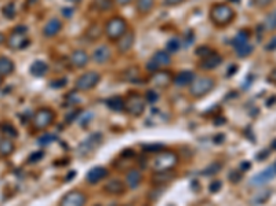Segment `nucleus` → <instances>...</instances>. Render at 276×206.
<instances>
[{
  "mask_svg": "<svg viewBox=\"0 0 276 206\" xmlns=\"http://www.w3.org/2000/svg\"><path fill=\"white\" fill-rule=\"evenodd\" d=\"M107 106L111 110L114 111H123L125 110V99L120 96H112L107 101Z\"/></svg>",
  "mask_w": 276,
  "mask_h": 206,
  "instance_id": "29",
  "label": "nucleus"
},
{
  "mask_svg": "<svg viewBox=\"0 0 276 206\" xmlns=\"http://www.w3.org/2000/svg\"><path fill=\"white\" fill-rule=\"evenodd\" d=\"M167 48L168 51H171V53L178 51L179 48H181V40H179V39H171V40L167 43Z\"/></svg>",
  "mask_w": 276,
  "mask_h": 206,
  "instance_id": "37",
  "label": "nucleus"
},
{
  "mask_svg": "<svg viewBox=\"0 0 276 206\" xmlns=\"http://www.w3.org/2000/svg\"><path fill=\"white\" fill-rule=\"evenodd\" d=\"M273 2H275V0H253V3L255 5V7H258V9H266V7H269Z\"/></svg>",
  "mask_w": 276,
  "mask_h": 206,
  "instance_id": "39",
  "label": "nucleus"
},
{
  "mask_svg": "<svg viewBox=\"0 0 276 206\" xmlns=\"http://www.w3.org/2000/svg\"><path fill=\"white\" fill-rule=\"evenodd\" d=\"M168 65H171V55L168 51H156L153 54V57L149 59V62L146 64L148 72L155 73L162 68H166Z\"/></svg>",
  "mask_w": 276,
  "mask_h": 206,
  "instance_id": "9",
  "label": "nucleus"
},
{
  "mask_svg": "<svg viewBox=\"0 0 276 206\" xmlns=\"http://www.w3.org/2000/svg\"><path fill=\"white\" fill-rule=\"evenodd\" d=\"M184 2H187V0H164V5L167 7H174V6H178Z\"/></svg>",
  "mask_w": 276,
  "mask_h": 206,
  "instance_id": "43",
  "label": "nucleus"
},
{
  "mask_svg": "<svg viewBox=\"0 0 276 206\" xmlns=\"http://www.w3.org/2000/svg\"><path fill=\"white\" fill-rule=\"evenodd\" d=\"M216 87V80L213 77H207V76H202L192 81L190 85V94L192 98L195 99H201L207 94H210L211 91Z\"/></svg>",
  "mask_w": 276,
  "mask_h": 206,
  "instance_id": "4",
  "label": "nucleus"
},
{
  "mask_svg": "<svg viewBox=\"0 0 276 206\" xmlns=\"http://www.w3.org/2000/svg\"><path fill=\"white\" fill-rule=\"evenodd\" d=\"M0 131L5 135V137H9V139H16L18 136V132L14 128V125H11L10 122H5V124H0Z\"/></svg>",
  "mask_w": 276,
  "mask_h": 206,
  "instance_id": "32",
  "label": "nucleus"
},
{
  "mask_svg": "<svg viewBox=\"0 0 276 206\" xmlns=\"http://www.w3.org/2000/svg\"><path fill=\"white\" fill-rule=\"evenodd\" d=\"M55 121V113L50 107H40L32 117V125L35 131H46Z\"/></svg>",
  "mask_w": 276,
  "mask_h": 206,
  "instance_id": "6",
  "label": "nucleus"
},
{
  "mask_svg": "<svg viewBox=\"0 0 276 206\" xmlns=\"http://www.w3.org/2000/svg\"><path fill=\"white\" fill-rule=\"evenodd\" d=\"M250 166H251V165H250V164H247V162H244V164L242 165V168H244L243 170H247V169H249V168H250Z\"/></svg>",
  "mask_w": 276,
  "mask_h": 206,
  "instance_id": "51",
  "label": "nucleus"
},
{
  "mask_svg": "<svg viewBox=\"0 0 276 206\" xmlns=\"http://www.w3.org/2000/svg\"><path fill=\"white\" fill-rule=\"evenodd\" d=\"M264 28L265 31H269V32H273L276 31V9L272 10L268 16H266L265 21H264Z\"/></svg>",
  "mask_w": 276,
  "mask_h": 206,
  "instance_id": "33",
  "label": "nucleus"
},
{
  "mask_svg": "<svg viewBox=\"0 0 276 206\" xmlns=\"http://www.w3.org/2000/svg\"><path fill=\"white\" fill-rule=\"evenodd\" d=\"M179 164L178 154L170 151V150H164V151H159L156 157L152 161V170L155 173H167L177 168Z\"/></svg>",
  "mask_w": 276,
  "mask_h": 206,
  "instance_id": "2",
  "label": "nucleus"
},
{
  "mask_svg": "<svg viewBox=\"0 0 276 206\" xmlns=\"http://www.w3.org/2000/svg\"><path fill=\"white\" fill-rule=\"evenodd\" d=\"M61 31H62V22L58 18H51L44 25L43 36L47 37V39H51V37L57 36Z\"/></svg>",
  "mask_w": 276,
  "mask_h": 206,
  "instance_id": "18",
  "label": "nucleus"
},
{
  "mask_svg": "<svg viewBox=\"0 0 276 206\" xmlns=\"http://www.w3.org/2000/svg\"><path fill=\"white\" fill-rule=\"evenodd\" d=\"M5 42H6V36L3 35V33L0 32V44H3Z\"/></svg>",
  "mask_w": 276,
  "mask_h": 206,
  "instance_id": "50",
  "label": "nucleus"
},
{
  "mask_svg": "<svg viewBox=\"0 0 276 206\" xmlns=\"http://www.w3.org/2000/svg\"><path fill=\"white\" fill-rule=\"evenodd\" d=\"M103 142V137L100 133H96V135H91V136L86 139L84 142L81 143L80 147H79V154L86 157L88 154H91L96 148L100 146V143Z\"/></svg>",
  "mask_w": 276,
  "mask_h": 206,
  "instance_id": "14",
  "label": "nucleus"
},
{
  "mask_svg": "<svg viewBox=\"0 0 276 206\" xmlns=\"http://www.w3.org/2000/svg\"><path fill=\"white\" fill-rule=\"evenodd\" d=\"M54 140H55L54 135H44V136H42L40 139H39V143H40V144H43V146H46V144H49V143H53Z\"/></svg>",
  "mask_w": 276,
  "mask_h": 206,
  "instance_id": "40",
  "label": "nucleus"
},
{
  "mask_svg": "<svg viewBox=\"0 0 276 206\" xmlns=\"http://www.w3.org/2000/svg\"><path fill=\"white\" fill-rule=\"evenodd\" d=\"M119 6H129L133 0H115Z\"/></svg>",
  "mask_w": 276,
  "mask_h": 206,
  "instance_id": "49",
  "label": "nucleus"
},
{
  "mask_svg": "<svg viewBox=\"0 0 276 206\" xmlns=\"http://www.w3.org/2000/svg\"><path fill=\"white\" fill-rule=\"evenodd\" d=\"M266 50H268V51H275L276 50V36L272 37L271 42L266 44Z\"/></svg>",
  "mask_w": 276,
  "mask_h": 206,
  "instance_id": "44",
  "label": "nucleus"
},
{
  "mask_svg": "<svg viewBox=\"0 0 276 206\" xmlns=\"http://www.w3.org/2000/svg\"><path fill=\"white\" fill-rule=\"evenodd\" d=\"M272 196V190L269 188H265V190H261L258 192H255L254 195L250 198L249 205L250 206H260L264 205L266 202L269 201V198Z\"/></svg>",
  "mask_w": 276,
  "mask_h": 206,
  "instance_id": "21",
  "label": "nucleus"
},
{
  "mask_svg": "<svg viewBox=\"0 0 276 206\" xmlns=\"http://www.w3.org/2000/svg\"><path fill=\"white\" fill-rule=\"evenodd\" d=\"M123 80L127 83H140V69L136 66L126 69L123 72Z\"/></svg>",
  "mask_w": 276,
  "mask_h": 206,
  "instance_id": "28",
  "label": "nucleus"
},
{
  "mask_svg": "<svg viewBox=\"0 0 276 206\" xmlns=\"http://www.w3.org/2000/svg\"><path fill=\"white\" fill-rule=\"evenodd\" d=\"M107 176H108V169L107 168H104V166H96V168L90 169V172L87 173L86 180L87 183H90V184H97L101 180L105 179Z\"/></svg>",
  "mask_w": 276,
  "mask_h": 206,
  "instance_id": "20",
  "label": "nucleus"
},
{
  "mask_svg": "<svg viewBox=\"0 0 276 206\" xmlns=\"http://www.w3.org/2000/svg\"><path fill=\"white\" fill-rule=\"evenodd\" d=\"M2 13H3V16L7 17L9 20H13L14 16H16V6L14 3H9V5H6L3 9H2Z\"/></svg>",
  "mask_w": 276,
  "mask_h": 206,
  "instance_id": "35",
  "label": "nucleus"
},
{
  "mask_svg": "<svg viewBox=\"0 0 276 206\" xmlns=\"http://www.w3.org/2000/svg\"><path fill=\"white\" fill-rule=\"evenodd\" d=\"M220 168H221V165L220 164H214V165H211L210 168H207L206 170H205V172H203V174H213L214 173V172H218V170H220Z\"/></svg>",
  "mask_w": 276,
  "mask_h": 206,
  "instance_id": "42",
  "label": "nucleus"
},
{
  "mask_svg": "<svg viewBox=\"0 0 276 206\" xmlns=\"http://www.w3.org/2000/svg\"><path fill=\"white\" fill-rule=\"evenodd\" d=\"M272 148H273V150H276V140L272 143Z\"/></svg>",
  "mask_w": 276,
  "mask_h": 206,
  "instance_id": "52",
  "label": "nucleus"
},
{
  "mask_svg": "<svg viewBox=\"0 0 276 206\" xmlns=\"http://www.w3.org/2000/svg\"><path fill=\"white\" fill-rule=\"evenodd\" d=\"M127 190V185L123 180L120 179H111L108 180L105 185H104V191L112 196H119L123 195Z\"/></svg>",
  "mask_w": 276,
  "mask_h": 206,
  "instance_id": "13",
  "label": "nucleus"
},
{
  "mask_svg": "<svg viewBox=\"0 0 276 206\" xmlns=\"http://www.w3.org/2000/svg\"><path fill=\"white\" fill-rule=\"evenodd\" d=\"M127 31H129V24L123 17L119 16L109 18L104 28V32L111 42H118Z\"/></svg>",
  "mask_w": 276,
  "mask_h": 206,
  "instance_id": "3",
  "label": "nucleus"
},
{
  "mask_svg": "<svg viewBox=\"0 0 276 206\" xmlns=\"http://www.w3.org/2000/svg\"><path fill=\"white\" fill-rule=\"evenodd\" d=\"M14 69H16V65L9 57H0V74L3 77H7L14 73Z\"/></svg>",
  "mask_w": 276,
  "mask_h": 206,
  "instance_id": "25",
  "label": "nucleus"
},
{
  "mask_svg": "<svg viewBox=\"0 0 276 206\" xmlns=\"http://www.w3.org/2000/svg\"><path fill=\"white\" fill-rule=\"evenodd\" d=\"M6 44L10 50H24L31 44V40L27 35V28L20 25L6 37Z\"/></svg>",
  "mask_w": 276,
  "mask_h": 206,
  "instance_id": "5",
  "label": "nucleus"
},
{
  "mask_svg": "<svg viewBox=\"0 0 276 206\" xmlns=\"http://www.w3.org/2000/svg\"><path fill=\"white\" fill-rule=\"evenodd\" d=\"M236 18V11L227 3H216L210 9V21L217 28H227Z\"/></svg>",
  "mask_w": 276,
  "mask_h": 206,
  "instance_id": "1",
  "label": "nucleus"
},
{
  "mask_svg": "<svg viewBox=\"0 0 276 206\" xmlns=\"http://www.w3.org/2000/svg\"><path fill=\"white\" fill-rule=\"evenodd\" d=\"M195 73L191 72V70H182L179 72L175 77H174V84L178 85V87H187V85L192 84V81L195 80Z\"/></svg>",
  "mask_w": 276,
  "mask_h": 206,
  "instance_id": "22",
  "label": "nucleus"
},
{
  "mask_svg": "<svg viewBox=\"0 0 276 206\" xmlns=\"http://www.w3.org/2000/svg\"><path fill=\"white\" fill-rule=\"evenodd\" d=\"M222 64V57L221 55H218L217 53H210L206 57H203L201 59V62H199V66L202 69H205V70H213V69L218 68L220 65Z\"/></svg>",
  "mask_w": 276,
  "mask_h": 206,
  "instance_id": "17",
  "label": "nucleus"
},
{
  "mask_svg": "<svg viewBox=\"0 0 276 206\" xmlns=\"http://www.w3.org/2000/svg\"><path fill=\"white\" fill-rule=\"evenodd\" d=\"M134 42H136V33L133 32V31H127V32L116 42V47H118L119 54L129 53L131 48H133V46H134Z\"/></svg>",
  "mask_w": 276,
  "mask_h": 206,
  "instance_id": "15",
  "label": "nucleus"
},
{
  "mask_svg": "<svg viewBox=\"0 0 276 206\" xmlns=\"http://www.w3.org/2000/svg\"><path fill=\"white\" fill-rule=\"evenodd\" d=\"M253 51H254V48H253V46H251V44H249V43L235 48V53L238 54L240 58H246V57H249V55H251V54H253Z\"/></svg>",
  "mask_w": 276,
  "mask_h": 206,
  "instance_id": "34",
  "label": "nucleus"
},
{
  "mask_svg": "<svg viewBox=\"0 0 276 206\" xmlns=\"http://www.w3.org/2000/svg\"><path fill=\"white\" fill-rule=\"evenodd\" d=\"M145 98L137 92H130L129 96L125 99V111L133 117L141 116L145 111Z\"/></svg>",
  "mask_w": 276,
  "mask_h": 206,
  "instance_id": "7",
  "label": "nucleus"
},
{
  "mask_svg": "<svg viewBox=\"0 0 276 206\" xmlns=\"http://www.w3.org/2000/svg\"><path fill=\"white\" fill-rule=\"evenodd\" d=\"M268 83L276 85V68L272 70L271 73L268 74Z\"/></svg>",
  "mask_w": 276,
  "mask_h": 206,
  "instance_id": "45",
  "label": "nucleus"
},
{
  "mask_svg": "<svg viewBox=\"0 0 276 206\" xmlns=\"http://www.w3.org/2000/svg\"><path fill=\"white\" fill-rule=\"evenodd\" d=\"M231 2H240V0H231Z\"/></svg>",
  "mask_w": 276,
  "mask_h": 206,
  "instance_id": "54",
  "label": "nucleus"
},
{
  "mask_svg": "<svg viewBox=\"0 0 276 206\" xmlns=\"http://www.w3.org/2000/svg\"><path fill=\"white\" fill-rule=\"evenodd\" d=\"M42 157H43V153H36L33 154V155H31V162H36V161H39V159H42Z\"/></svg>",
  "mask_w": 276,
  "mask_h": 206,
  "instance_id": "48",
  "label": "nucleus"
},
{
  "mask_svg": "<svg viewBox=\"0 0 276 206\" xmlns=\"http://www.w3.org/2000/svg\"><path fill=\"white\" fill-rule=\"evenodd\" d=\"M249 39H250V32H249V31H246V29H242V31H239L238 35L233 37V40H232L233 47L236 48V47H239V46L247 44V43H249Z\"/></svg>",
  "mask_w": 276,
  "mask_h": 206,
  "instance_id": "30",
  "label": "nucleus"
},
{
  "mask_svg": "<svg viewBox=\"0 0 276 206\" xmlns=\"http://www.w3.org/2000/svg\"><path fill=\"white\" fill-rule=\"evenodd\" d=\"M276 177V162L269 166V168H266L265 170H262L261 173H257L255 176L251 177L250 180V185H253V187H261V185H265L268 184L271 180H273Z\"/></svg>",
  "mask_w": 276,
  "mask_h": 206,
  "instance_id": "10",
  "label": "nucleus"
},
{
  "mask_svg": "<svg viewBox=\"0 0 276 206\" xmlns=\"http://www.w3.org/2000/svg\"><path fill=\"white\" fill-rule=\"evenodd\" d=\"M2 83H3V76L0 74V85H2Z\"/></svg>",
  "mask_w": 276,
  "mask_h": 206,
  "instance_id": "53",
  "label": "nucleus"
},
{
  "mask_svg": "<svg viewBox=\"0 0 276 206\" xmlns=\"http://www.w3.org/2000/svg\"><path fill=\"white\" fill-rule=\"evenodd\" d=\"M170 173L171 172H167V173H155V177H153V183L155 184H163V183H167L170 179Z\"/></svg>",
  "mask_w": 276,
  "mask_h": 206,
  "instance_id": "36",
  "label": "nucleus"
},
{
  "mask_svg": "<svg viewBox=\"0 0 276 206\" xmlns=\"http://www.w3.org/2000/svg\"><path fill=\"white\" fill-rule=\"evenodd\" d=\"M174 81L173 74L170 73L168 70H157L155 73H152L151 76V83L157 88H167L171 85V83Z\"/></svg>",
  "mask_w": 276,
  "mask_h": 206,
  "instance_id": "12",
  "label": "nucleus"
},
{
  "mask_svg": "<svg viewBox=\"0 0 276 206\" xmlns=\"http://www.w3.org/2000/svg\"><path fill=\"white\" fill-rule=\"evenodd\" d=\"M155 9V0H137V13L148 16Z\"/></svg>",
  "mask_w": 276,
  "mask_h": 206,
  "instance_id": "27",
  "label": "nucleus"
},
{
  "mask_svg": "<svg viewBox=\"0 0 276 206\" xmlns=\"http://www.w3.org/2000/svg\"><path fill=\"white\" fill-rule=\"evenodd\" d=\"M229 179H231L232 183H239V181L242 180V173L238 172V170H233L232 173L229 174Z\"/></svg>",
  "mask_w": 276,
  "mask_h": 206,
  "instance_id": "41",
  "label": "nucleus"
},
{
  "mask_svg": "<svg viewBox=\"0 0 276 206\" xmlns=\"http://www.w3.org/2000/svg\"><path fill=\"white\" fill-rule=\"evenodd\" d=\"M157 99H159V94H157L156 91H153V90L146 91V94H145L146 102H149V103H155Z\"/></svg>",
  "mask_w": 276,
  "mask_h": 206,
  "instance_id": "38",
  "label": "nucleus"
},
{
  "mask_svg": "<svg viewBox=\"0 0 276 206\" xmlns=\"http://www.w3.org/2000/svg\"><path fill=\"white\" fill-rule=\"evenodd\" d=\"M141 181H142V173H141L138 169H131L127 172V174H126L125 183L130 190L137 188V187L141 184Z\"/></svg>",
  "mask_w": 276,
  "mask_h": 206,
  "instance_id": "23",
  "label": "nucleus"
},
{
  "mask_svg": "<svg viewBox=\"0 0 276 206\" xmlns=\"http://www.w3.org/2000/svg\"><path fill=\"white\" fill-rule=\"evenodd\" d=\"M126 206H133V205H126Z\"/></svg>",
  "mask_w": 276,
  "mask_h": 206,
  "instance_id": "55",
  "label": "nucleus"
},
{
  "mask_svg": "<svg viewBox=\"0 0 276 206\" xmlns=\"http://www.w3.org/2000/svg\"><path fill=\"white\" fill-rule=\"evenodd\" d=\"M220 188H221V181H218V180H217V181H214V183H211L210 185L211 192H217Z\"/></svg>",
  "mask_w": 276,
  "mask_h": 206,
  "instance_id": "46",
  "label": "nucleus"
},
{
  "mask_svg": "<svg viewBox=\"0 0 276 206\" xmlns=\"http://www.w3.org/2000/svg\"><path fill=\"white\" fill-rule=\"evenodd\" d=\"M69 61L76 69H83L90 64V55L84 50H75L70 54Z\"/></svg>",
  "mask_w": 276,
  "mask_h": 206,
  "instance_id": "16",
  "label": "nucleus"
},
{
  "mask_svg": "<svg viewBox=\"0 0 276 206\" xmlns=\"http://www.w3.org/2000/svg\"><path fill=\"white\" fill-rule=\"evenodd\" d=\"M16 151V144L9 137H0V157L7 158Z\"/></svg>",
  "mask_w": 276,
  "mask_h": 206,
  "instance_id": "24",
  "label": "nucleus"
},
{
  "mask_svg": "<svg viewBox=\"0 0 276 206\" xmlns=\"http://www.w3.org/2000/svg\"><path fill=\"white\" fill-rule=\"evenodd\" d=\"M86 194H83L81 191L73 190L61 198L60 206H84L86 205Z\"/></svg>",
  "mask_w": 276,
  "mask_h": 206,
  "instance_id": "11",
  "label": "nucleus"
},
{
  "mask_svg": "<svg viewBox=\"0 0 276 206\" xmlns=\"http://www.w3.org/2000/svg\"><path fill=\"white\" fill-rule=\"evenodd\" d=\"M146 151H162V146L160 144H152V146H146Z\"/></svg>",
  "mask_w": 276,
  "mask_h": 206,
  "instance_id": "47",
  "label": "nucleus"
},
{
  "mask_svg": "<svg viewBox=\"0 0 276 206\" xmlns=\"http://www.w3.org/2000/svg\"><path fill=\"white\" fill-rule=\"evenodd\" d=\"M111 50H109L108 46H98L94 51H93L91 59L98 65H104L108 62L111 59Z\"/></svg>",
  "mask_w": 276,
  "mask_h": 206,
  "instance_id": "19",
  "label": "nucleus"
},
{
  "mask_svg": "<svg viewBox=\"0 0 276 206\" xmlns=\"http://www.w3.org/2000/svg\"><path fill=\"white\" fill-rule=\"evenodd\" d=\"M31 74L35 76V77H43L44 74L47 73V70H49V66L46 62L43 61H35L32 65H31Z\"/></svg>",
  "mask_w": 276,
  "mask_h": 206,
  "instance_id": "26",
  "label": "nucleus"
},
{
  "mask_svg": "<svg viewBox=\"0 0 276 206\" xmlns=\"http://www.w3.org/2000/svg\"><path fill=\"white\" fill-rule=\"evenodd\" d=\"M101 81V76L97 72H86V73L80 74L76 79V90L86 92V91L93 90L94 87H97L98 83Z\"/></svg>",
  "mask_w": 276,
  "mask_h": 206,
  "instance_id": "8",
  "label": "nucleus"
},
{
  "mask_svg": "<svg viewBox=\"0 0 276 206\" xmlns=\"http://www.w3.org/2000/svg\"><path fill=\"white\" fill-rule=\"evenodd\" d=\"M114 0H93V7L96 10L101 11V13H107V11L114 9Z\"/></svg>",
  "mask_w": 276,
  "mask_h": 206,
  "instance_id": "31",
  "label": "nucleus"
}]
</instances>
